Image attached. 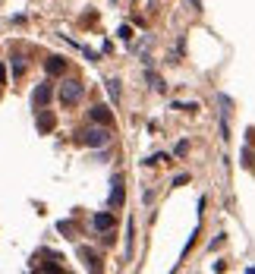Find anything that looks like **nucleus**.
Segmentation results:
<instances>
[{"mask_svg":"<svg viewBox=\"0 0 255 274\" xmlns=\"http://www.w3.org/2000/svg\"><path fill=\"white\" fill-rule=\"evenodd\" d=\"M123 198H126V189H123V173H114L111 180V205L120 208L123 205Z\"/></svg>","mask_w":255,"mask_h":274,"instance_id":"3","label":"nucleus"},{"mask_svg":"<svg viewBox=\"0 0 255 274\" xmlns=\"http://www.w3.org/2000/svg\"><path fill=\"white\" fill-rule=\"evenodd\" d=\"M186 4H189V7H192L195 13H198V10H202V4H198V0H186Z\"/></svg>","mask_w":255,"mask_h":274,"instance_id":"22","label":"nucleus"},{"mask_svg":"<svg viewBox=\"0 0 255 274\" xmlns=\"http://www.w3.org/2000/svg\"><path fill=\"white\" fill-rule=\"evenodd\" d=\"M0 82H7V69H4V63H0Z\"/></svg>","mask_w":255,"mask_h":274,"instance_id":"23","label":"nucleus"},{"mask_svg":"<svg viewBox=\"0 0 255 274\" xmlns=\"http://www.w3.org/2000/svg\"><path fill=\"white\" fill-rule=\"evenodd\" d=\"M186 152H189V142H186V139H183V142H176V148H173V155H176V158H183Z\"/></svg>","mask_w":255,"mask_h":274,"instance_id":"17","label":"nucleus"},{"mask_svg":"<svg viewBox=\"0 0 255 274\" xmlns=\"http://www.w3.org/2000/svg\"><path fill=\"white\" fill-rule=\"evenodd\" d=\"M117 35H120L123 41H133V29H130V26H120V29H117Z\"/></svg>","mask_w":255,"mask_h":274,"instance_id":"16","label":"nucleus"},{"mask_svg":"<svg viewBox=\"0 0 255 274\" xmlns=\"http://www.w3.org/2000/svg\"><path fill=\"white\" fill-rule=\"evenodd\" d=\"M88 117H92L95 123H101V126H111L114 123V111H111V107H104V104H95L92 111H88Z\"/></svg>","mask_w":255,"mask_h":274,"instance_id":"4","label":"nucleus"},{"mask_svg":"<svg viewBox=\"0 0 255 274\" xmlns=\"http://www.w3.org/2000/svg\"><path fill=\"white\" fill-rule=\"evenodd\" d=\"M221 139H224V142H227V139H230V126H227V117H224V120H221Z\"/></svg>","mask_w":255,"mask_h":274,"instance_id":"19","label":"nucleus"},{"mask_svg":"<svg viewBox=\"0 0 255 274\" xmlns=\"http://www.w3.org/2000/svg\"><path fill=\"white\" fill-rule=\"evenodd\" d=\"M104 85H107V95H111L114 104H117V101H120V79H107Z\"/></svg>","mask_w":255,"mask_h":274,"instance_id":"11","label":"nucleus"},{"mask_svg":"<svg viewBox=\"0 0 255 274\" xmlns=\"http://www.w3.org/2000/svg\"><path fill=\"white\" fill-rule=\"evenodd\" d=\"M54 126H57V117L41 107V111H38V133H54Z\"/></svg>","mask_w":255,"mask_h":274,"instance_id":"7","label":"nucleus"},{"mask_svg":"<svg viewBox=\"0 0 255 274\" xmlns=\"http://www.w3.org/2000/svg\"><path fill=\"white\" fill-rule=\"evenodd\" d=\"M13 72H16V76H22V72H26V63H22V57H13Z\"/></svg>","mask_w":255,"mask_h":274,"instance_id":"18","label":"nucleus"},{"mask_svg":"<svg viewBox=\"0 0 255 274\" xmlns=\"http://www.w3.org/2000/svg\"><path fill=\"white\" fill-rule=\"evenodd\" d=\"M92 227H95L98 233H107V230H114V211H98V214L92 217Z\"/></svg>","mask_w":255,"mask_h":274,"instance_id":"5","label":"nucleus"},{"mask_svg":"<svg viewBox=\"0 0 255 274\" xmlns=\"http://www.w3.org/2000/svg\"><path fill=\"white\" fill-rule=\"evenodd\" d=\"M79 255L85 259V265L92 268V271H101V265H98V255H95V252H88V249H79Z\"/></svg>","mask_w":255,"mask_h":274,"instance_id":"10","label":"nucleus"},{"mask_svg":"<svg viewBox=\"0 0 255 274\" xmlns=\"http://www.w3.org/2000/svg\"><path fill=\"white\" fill-rule=\"evenodd\" d=\"M82 95H85V85H82L79 79H69V82L60 85V95H57V98H60L63 107H72V104L82 101Z\"/></svg>","mask_w":255,"mask_h":274,"instance_id":"1","label":"nucleus"},{"mask_svg":"<svg viewBox=\"0 0 255 274\" xmlns=\"http://www.w3.org/2000/svg\"><path fill=\"white\" fill-rule=\"evenodd\" d=\"M57 230H60V233H72V221H60Z\"/></svg>","mask_w":255,"mask_h":274,"instance_id":"21","label":"nucleus"},{"mask_svg":"<svg viewBox=\"0 0 255 274\" xmlns=\"http://www.w3.org/2000/svg\"><path fill=\"white\" fill-rule=\"evenodd\" d=\"M82 142L88 145V148H104V145L111 142V130L101 126V123H95V126H88V130L82 133Z\"/></svg>","mask_w":255,"mask_h":274,"instance_id":"2","label":"nucleus"},{"mask_svg":"<svg viewBox=\"0 0 255 274\" xmlns=\"http://www.w3.org/2000/svg\"><path fill=\"white\" fill-rule=\"evenodd\" d=\"M183 183H189V173H176L173 177V186H183Z\"/></svg>","mask_w":255,"mask_h":274,"instance_id":"20","label":"nucleus"},{"mask_svg":"<svg viewBox=\"0 0 255 274\" xmlns=\"http://www.w3.org/2000/svg\"><path fill=\"white\" fill-rule=\"evenodd\" d=\"M167 161H170V155L164 152V155H151V158L145 161V164H148V167H151V164H167Z\"/></svg>","mask_w":255,"mask_h":274,"instance_id":"14","label":"nucleus"},{"mask_svg":"<svg viewBox=\"0 0 255 274\" xmlns=\"http://www.w3.org/2000/svg\"><path fill=\"white\" fill-rule=\"evenodd\" d=\"M243 167H255V155L249 148H243Z\"/></svg>","mask_w":255,"mask_h":274,"instance_id":"15","label":"nucleus"},{"mask_svg":"<svg viewBox=\"0 0 255 274\" xmlns=\"http://www.w3.org/2000/svg\"><path fill=\"white\" fill-rule=\"evenodd\" d=\"M50 101V82H41L38 88H35V95H32V104H35V111H41V107H47Z\"/></svg>","mask_w":255,"mask_h":274,"instance_id":"6","label":"nucleus"},{"mask_svg":"<svg viewBox=\"0 0 255 274\" xmlns=\"http://www.w3.org/2000/svg\"><path fill=\"white\" fill-rule=\"evenodd\" d=\"M44 69H47V76H63V72H66V60L63 57H47Z\"/></svg>","mask_w":255,"mask_h":274,"instance_id":"8","label":"nucleus"},{"mask_svg":"<svg viewBox=\"0 0 255 274\" xmlns=\"http://www.w3.org/2000/svg\"><path fill=\"white\" fill-rule=\"evenodd\" d=\"M145 79H148V85H151L155 91H164V88H167V85H164V79L158 76L155 69H145Z\"/></svg>","mask_w":255,"mask_h":274,"instance_id":"9","label":"nucleus"},{"mask_svg":"<svg viewBox=\"0 0 255 274\" xmlns=\"http://www.w3.org/2000/svg\"><path fill=\"white\" fill-rule=\"evenodd\" d=\"M173 111H189V114H195V111H198V104H195V101H189V104H183V101H173Z\"/></svg>","mask_w":255,"mask_h":274,"instance_id":"13","label":"nucleus"},{"mask_svg":"<svg viewBox=\"0 0 255 274\" xmlns=\"http://www.w3.org/2000/svg\"><path fill=\"white\" fill-rule=\"evenodd\" d=\"M133 255V217L126 221V259Z\"/></svg>","mask_w":255,"mask_h":274,"instance_id":"12","label":"nucleus"}]
</instances>
